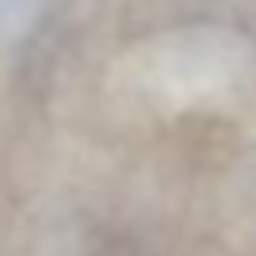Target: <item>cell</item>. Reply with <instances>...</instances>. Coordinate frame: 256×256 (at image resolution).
<instances>
[{"instance_id": "obj_4", "label": "cell", "mask_w": 256, "mask_h": 256, "mask_svg": "<svg viewBox=\"0 0 256 256\" xmlns=\"http://www.w3.org/2000/svg\"><path fill=\"white\" fill-rule=\"evenodd\" d=\"M38 256H76V248H46V252H38Z\"/></svg>"}, {"instance_id": "obj_1", "label": "cell", "mask_w": 256, "mask_h": 256, "mask_svg": "<svg viewBox=\"0 0 256 256\" xmlns=\"http://www.w3.org/2000/svg\"><path fill=\"white\" fill-rule=\"evenodd\" d=\"M252 72L256 49L245 34L181 26L124 49L106 76V90L132 117H177L230 98Z\"/></svg>"}, {"instance_id": "obj_3", "label": "cell", "mask_w": 256, "mask_h": 256, "mask_svg": "<svg viewBox=\"0 0 256 256\" xmlns=\"http://www.w3.org/2000/svg\"><path fill=\"white\" fill-rule=\"evenodd\" d=\"M46 0H0V46H12L38 23Z\"/></svg>"}, {"instance_id": "obj_2", "label": "cell", "mask_w": 256, "mask_h": 256, "mask_svg": "<svg viewBox=\"0 0 256 256\" xmlns=\"http://www.w3.org/2000/svg\"><path fill=\"white\" fill-rule=\"evenodd\" d=\"M226 218H230L234 241L256 252V154L234 174L230 196H226Z\"/></svg>"}]
</instances>
